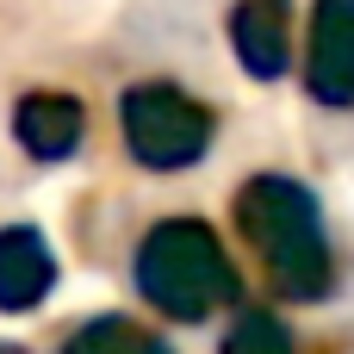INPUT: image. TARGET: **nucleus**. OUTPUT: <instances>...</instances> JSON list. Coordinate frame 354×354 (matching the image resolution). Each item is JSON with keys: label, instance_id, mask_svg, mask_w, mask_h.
Wrapping results in <instances>:
<instances>
[{"label": "nucleus", "instance_id": "obj_1", "mask_svg": "<svg viewBox=\"0 0 354 354\" xmlns=\"http://www.w3.org/2000/svg\"><path fill=\"white\" fill-rule=\"evenodd\" d=\"M230 224L236 243L255 255L261 286L280 305H330L342 286V255L324 218V199L299 180V174H249L230 199Z\"/></svg>", "mask_w": 354, "mask_h": 354}, {"label": "nucleus", "instance_id": "obj_2", "mask_svg": "<svg viewBox=\"0 0 354 354\" xmlns=\"http://www.w3.org/2000/svg\"><path fill=\"white\" fill-rule=\"evenodd\" d=\"M131 286H137V299L162 324H180V330H199V324L230 317L243 305V268H236V255L193 212L156 218L137 236V249H131Z\"/></svg>", "mask_w": 354, "mask_h": 354}, {"label": "nucleus", "instance_id": "obj_3", "mask_svg": "<svg viewBox=\"0 0 354 354\" xmlns=\"http://www.w3.org/2000/svg\"><path fill=\"white\" fill-rule=\"evenodd\" d=\"M118 143L143 174H193L218 143V112L180 81H131L118 93Z\"/></svg>", "mask_w": 354, "mask_h": 354}, {"label": "nucleus", "instance_id": "obj_4", "mask_svg": "<svg viewBox=\"0 0 354 354\" xmlns=\"http://www.w3.org/2000/svg\"><path fill=\"white\" fill-rule=\"evenodd\" d=\"M299 81L317 112H354V0H311L299 12Z\"/></svg>", "mask_w": 354, "mask_h": 354}, {"label": "nucleus", "instance_id": "obj_5", "mask_svg": "<svg viewBox=\"0 0 354 354\" xmlns=\"http://www.w3.org/2000/svg\"><path fill=\"white\" fill-rule=\"evenodd\" d=\"M6 131H12V143H19L31 162H44V168L75 162L81 143H87V100L68 93V87H25V93L12 100Z\"/></svg>", "mask_w": 354, "mask_h": 354}, {"label": "nucleus", "instance_id": "obj_6", "mask_svg": "<svg viewBox=\"0 0 354 354\" xmlns=\"http://www.w3.org/2000/svg\"><path fill=\"white\" fill-rule=\"evenodd\" d=\"M230 50L249 81H286L299 68V0H236Z\"/></svg>", "mask_w": 354, "mask_h": 354}, {"label": "nucleus", "instance_id": "obj_7", "mask_svg": "<svg viewBox=\"0 0 354 354\" xmlns=\"http://www.w3.org/2000/svg\"><path fill=\"white\" fill-rule=\"evenodd\" d=\"M62 280V261H56V243L37 230V224H0V311L6 317H25L37 311Z\"/></svg>", "mask_w": 354, "mask_h": 354}, {"label": "nucleus", "instance_id": "obj_8", "mask_svg": "<svg viewBox=\"0 0 354 354\" xmlns=\"http://www.w3.org/2000/svg\"><path fill=\"white\" fill-rule=\"evenodd\" d=\"M56 354H174V342L124 311H93L81 324H68V336L56 342Z\"/></svg>", "mask_w": 354, "mask_h": 354}, {"label": "nucleus", "instance_id": "obj_9", "mask_svg": "<svg viewBox=\"0 0 354 354\" xmlns=\"http://www.w3.org/2000/svg\"><path fill=\"white\" fill-rule=\"evenodd\" d=\"M218 354H305V342L292 336V324L274 311V305H236L230 324H224V342Z\"/></svg>", "mask_w": 354, "mask_h": 354}, {"label": "nucleus", "instance_id": "obj_10", "mask_svg": "<svg viewBox=\"0 0 354 354\" xmlns=\"http://www.w3.org/2000/svg\"><path fill=\"white\" fill-rule=\"evenodd\" d=\"M0 354H31V348H19V342H0Z\"/></svg>", "mask_w": 354, "mask_h": 354}]
</instances>
